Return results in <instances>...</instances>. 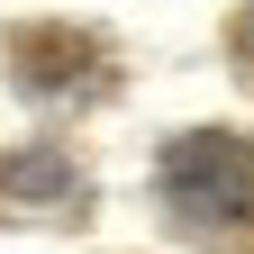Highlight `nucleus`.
Here are the masks:
<instances>
[{"mask_svg": "<svg viewBox=\"0 0 254 254\" xmlns=\"http://www.w3.org/2000/svg\"><path fill=\"white\" fill-rule=\"evenodd\" d=\"M164 200L190 236L209 245H254V136L190 127L164 145Z\"/></svg>", "mask_w": 254, "mask_h": 254, "instance_id": "f257e3e1", "label": "nucleus"}, {"mask_svg": "<svg viewBox=\"0 0 254 254\" xmlns=\"http://www.w3.org/2000/svg\"><path fill=\"white\" fill-rule=\"evenodd\" d=\"M0 190L9 200H64L73 190V164L64 154H0Z\"/></svg>", "mask_w": 254, "mask_h": 254, "instance_id": "7ed1b4c3", "label": "nucleus"}, {"mask_svg": "<svg viewBox=\"0 0 254 254\" xmlns=\"http://www.w3.org/2000/svg\"><path fill=\"white\" fill-rule=\"evenodd\" d=\"M18 91H37V100H64V91H100L109 82V55L91 27H27L18 37Z\"/></svg>", "mask_w": 254, "mask_h": 254, "instance_id": "f03ea898", "label": "nucleus"}, {"mask_svg": "<svg viewBox=\"0 0 254 254\" xmlns=\"http://www.w3.org/2000/svg\"><path fill=\"white\" fill-rule=\"evenodd\" d=\"M227 55H236V73H245V82H254V9H245V18H236V27H227Z\"/></svg>", "mask_w": 254, "mask_h": 254, "instance_id": "20e7f679", "label": "nucleus"}]
</instances>
